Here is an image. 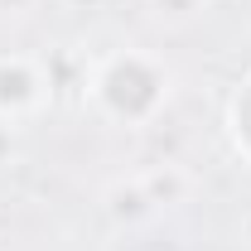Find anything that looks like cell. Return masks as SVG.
Segmentation results:
<instances>
[{
    "label": "cell",
    "instance_id": "obj_1",
    "mask_svg": "<svg viewBox=\"0 0 251 251\" xmlns=\"http://www.w3.org/2000/svg\"><path fill=\"white\" fill-rule=\"evenodd\" d=\"M87 101L101 121L121 126V130H145L174 101V68L135 44L111 49L87 73Z\"/></svg>",
    "mask_w": 251,
    "mask_h": 251
},
{
    "label": "cell",
    "instance_id": "obj_2",
    "mask_svg": "<svg viewBox=\"0 0 251 251\" xmlns=\"http://www.w3.org/2000/svg\"><path fill=\"white\" fill-rule=\"evenodd\" d=\"M53 101V77L34 53H0V121H34Z\"/></svg>",
    "mask_w": 251,
    "mask_h": 251
},
{
    "label": "cell",
    "instance_id": "obj_3",
    "mask_svg": "<svg viewBox=\"0 0 251 251\" xmlns=\"http://www.w3.org/2000/svg\"><path fill=\"white\" fill-rule=\"evenodd\" d=\"M222 126H227V140L232 150L251 164V68L237 77V87L227 97V111H222Z\"/></svg>",
    "mask_w": 251,
    "mask_h": 251
},
{
    "label": "cell",
    "instance_id": "obj_4",
    "mask_svg": "<svg viewBox=\"0 0 251 251\" xmlns=\"http://www.w3.org/2000/svg\"><path fill=\"white\" fill-rule=\"evenodd\" d=\"M140 184H145V193H150V203H155V208H169V203H184V198H188L193 179H188L179 164H164V169L140 174Z\"/></svg>",
    "mask_w": 251,
    "mask_h": 251
},
{
    "label": "cell",
    "instance_id": "obj_5",
    "mask_svg": "<svg viewBox=\"0 0 251 251\" xmlns=\"http://www.w3.org/2000/svg\"><path fill=\"white\" fill-rule=\"evenodd\" d=\"M106 213L116 222H140L155 213V203H150V193H145V184L140 179H130V184H111V193H106Z\"/></svg>",
    "mask_w": 251,
    "mask_h": 251
},
{
    "label": "cell",
    "instance_id": "obj_6",
    "mask_svg": "<svg viewBox=\"0 0 251 251\" xmlns=\"http://www.w3.org/2000/svg\"><path fill=\"white\" fill-rule=\"evenodd\" d=\"M203 5L208 0H150V10H155L159 20H169V25H188Z\"/></svg>",
    "mask_w": 251,
    "mask_h": 251
},
{
    "label": "cell",
    "instance_id": "obj_7",
    "mask_svg": "<svg viewBox=\"0 0 251 251\" xmlns=\"http://www.w3.org/2000/svg\"><path fill=\"white\" fill-rule=\"evenodd\" d=\"M39 0H0V15H29Z\"/></svg>",
    "mask_w": 251,
    "mask_h": 251
},
{
    "label": "cell",
    "instance_id": "obj_8",
    "mask_svg": "<svg viewBox=\"0 0 251 251\" xmlns=\"http://www.w3.org/2000/svg\"><path fill=\"white\" fill-rule=\"evenodd\" d=\"M5 159H10V126L0 121V164H5Z\"/></svg>",
    "mask_w": 251,
    "mask_h": 251
}]
</instances>
